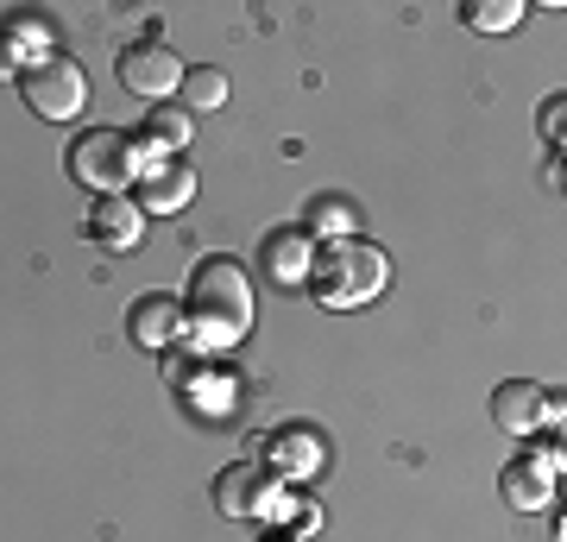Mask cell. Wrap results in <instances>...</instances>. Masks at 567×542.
Wrapping results in <instances>:
<instances>
[{
  "label": "cell",
  "mask_w": 567,
  "mask_h": 542,
  "mask_svg": "<svg viewBox=\"0 0 567 542\" xmlns=\"http://www.w3.org/2000/svg\"><path fill=\"white\" fill-rule=\"evenodd\" d=\"M140 215H183L189 196H196V171L183 158H140Z\"/></svg>",
  "instance_id": "obj_7"
},
{
  "label": "cell",
  "mask_w": 567,
  "mask_h": 542,
  "mask_svg": "<svg viewBox=\"0 0 567 542\" xmlns=\"http://www.w3.org/2000/svg\"><path fill=\"white\" fill-rule=\"evenodd\" d=\"M561 121H567V101L561 95L543 101V133H548V140H561Z\"/></svg>",
  "instance_id": "obj_20"
},
{
  "label": "cell",
  "mask_w": 567,
  "mask_h": 542,
  "mask_svg": "<svg viewBox=\"0 0 567 542\" xmlns=\"http://www.w3.org/2000/svg\"><path fill=\"white\" fill-rule=\"evenodd\" d=\"M126 335H133V347H145V354L177 347L183 341V303L177 297H140L126 309Z\"/></svg>",
  "instance_id": "obj_10"
},
{
  "label": "cell",
  "mask_w": 567,
  "mask_h": 542,
  "mask_svg": "<svg viewBox=\"0 0 567 542\" xmlns=\"http://www.w3.org/2000/svg\"><path fill=\"white\" fill-rule=\"evenodd\" d=\"M0 76H20V58L7 51V39H0Z\"/></svg>",
  "instance_id": "obj_22"
},
{
  "label": "cell",
  "mask_w": 567,
  "mask_h": 542,
  "mask_svg": "<svg viewBox=\"0 0 567 542\" xmlns=\"http://www.w3.org/2000/svg\"><path fill=\"white\" fill-rule=\"evenodd\" d=\"M309 265H316V234H303V227H278V234H265L259 272L278 284V290H303Z\"/></svg>",
  "instance_id": "obj_8"
},
{
  "label": "cell",
  "mask_w": 567,
  "mask_h": 542,
  "mask_svg": "<svg viewBox=\"0 0 567 542\" xmlns=\"http://www.w3.org/2000/svg\"><path fill=\"white\" fill-rule=\"evenodd\" d=\"M271 473L278 480H316L322 473V436L309 429V422H284L278 436H271Z\"/></svg>",
  "instance_id": "obj_13"
},
{
  "label": "cell",
  "mask_w": 567,
  "mask_h": 542,
  "mask_svg": "<svg viewBox=\"0 0 567 542\" xmlns=\"http://www.w3.org/2000/svg\"><path fill=\"white\" fill-rule=\"evenodd\" d=\"M303 234H316V241H347V234H360V215L341 196H316L303 208Z\"/></svg>",
  "instance_id": "obj_16"
},
{
  "label": "cell",
  "mask_w": 567,
  "mask_h": 542,
  "mask_svg": "<svg viewBox=\"0 0 567 542\" xmlns=\"http://www.w3.org/2000/svg\"><path fill=\"white\" fill-rule=\"evenodd\" d=\"M316 523H322V511H316V504H297V511H290V530H303V536L316 530Z\"/></svg>",
  "instance_id": "obj_21"
},
{
  "label": "cell",
  "mask_w": 567,
  "mask_h": 542,
  "mask_svg": "<svg viewBox=\"0 0 567 542\" xmlns=\"http://www.w3.org/2000/svg\"><path fill=\"white\" fill-rule=\"evenodd\" d=\"M20 95L39 121H76L82 108H89V76H82V63H70L58 51V58L20 70Z\"/></svg>",
  "instance_id": "obj_4"
},
{
  "label": "cell",
  "mask_w": 567,
  "mask_h": 542,
  "mask_svg": "<svg viewBox=\"0 0 567 542\" xmlns=\"http://www.w3.org/2000/svg\"><path fill=\"white\" fill-rule=\"evenodd\" d=\"M89 234H95V246H107V253H133L145 234V215L133 196H95L89 202Z\"/></svg>",
  "instance_id": "obj_12"
},
{
  "label": "cell",
  "mask_w": 567,
  "mask_h": 542,
  "mask_svg": "<svg viewBox=\"0 0 567 542\" xmlns=\"http://www.w3.org/2000/svg\"><path fill=\"white\" fill-rule=\"evenodd\" d=\"M70 177H76L82 190H95V196L133 190V177H140V145H133V133L95 126V133L70 140Z\"/></svg>",
  "instance_id": "obj_3"
},
{
  "label": "cell",
  "mask_w": 567,
  "mask_h": 542,
  "mask_svg": "<svg viewBox=\"0 0 567 542\" xmlns=\"http://www.w3.org/2000/svg\"><path fill=\"white\" fill-rule=\"evenodd\" d=\"M234 391H240V385L227 379V372H208V360L196 366V379L183 385L189 410H203V417H227V410H234Z\"/></svg>",
  "instance_id": "obj_17"
},
{
  "label": "cell",
  "mask_w": 567,
  "mask_h": 542,
  "mask_svg": "<svg viewBox=\"0 0 567 542\" xmlns=\"http://www.w3.org/2000/svg\"><path fill=\"white\" fill-rule=\"evenodd\" d=\"M391 265L385 253L360 234H347V241H322L316 246V265H309V297L322 303V309H360L385 290Z\"/></svg>",
  "instance_id": "obj_2"
},
{
  "label": "cell",
  "mask_w": 567,
  "mask_h": 542,
  "mask_svg": "<svg viewBox=\"0 0 567 542\" xmlns=\"http://www.w3.org/2000/svg\"><path fill=\"white\" fill-rule=\"evenodd\" d=\"M492 422H498L505 436H536L548 422V391L536 379H505L492 391Z\"/></svg>",
  "instance_id": "obj_9"
},
{
  "label": "cell",
  "mask_w": 567,
  "mask_h": 542,
  "mask_svg": "<svg viewBox=\"0 0 567 542\" xmlns=\"http://www.w3.org/2000/svg\"><path fill=\"white\" fill-rule=\"evenodd\" d=\"M189 133H196V114L177 108V101H158V108H145L133 145H140V158H177L183 145H189Z\"/></svg>",
  "instance_id": "obj_11"
},
{
  "label": "cell",
  "mask_w": 567,
  "mask_h": 542,
  "mask_svg": "<svg viewBox=\"0 0 567 542\" xmlns=\"http://www.w3.org/2000/svg\"><path fill=\"white\" fill-rule=\"evenodd\" d=\"M121 89L126 95H140L145 108H158V101H171V89H183V63L171 44L158 39H140L121 51Z\"/></svg>",
  "instance_id": "obj_6"
},
{
  "label": "cell",
  "mask_w": 567,
  "mask_h": 542,
  "mask_svg": "<svg viewBox=\"0 0 567 542\" xmlns=\"http://www.w3.org/2000/svg\"><path fill=\"white\" fill-rule=\"evenodd\" d=\"M183 335L203 354H227L252 335V278L240 259H203L189 272V303H183Z\"/></svg>",
  "instance_id": "obj_1"
},
{
  "label": "cell",
  "mask_w": 567,
  "mask_h": 542,
  "mask_svg": "<svg viewBox=\"0 0 567 542\" xmlns=\"http://www.w3.org/2000/svg\"><path fill=\"white\" fill-rule=\"evenodd\" d=\"M278 499H284V480L265 461H234L221 480H215V511H221V518H240V523L271 518Z\"/></svg>",
  "instance_id": "obj_5"
},
{
  "label": "cell",
  "mask_w": 567,
  "mask_h": 542,
  "mask_svg": "<svg viewBox=\"0 0 567 542\" xmlns=\"http://www.w3.org/2000/svg\"><path fill=\"white\" fill-rule=\"evenodd\" d=\"M498 485H505V499L517 504V511H543V504L555 499V480H548L543 467H529V461H511L505 473H498Z\"/></svg>",
  "instance_id": "obj_15"
},
{
  "label": "cell",
  "mask_w": 567,
  "mask_h": 542,
  "mask_svg": "<svg viewBox=\"0 0 567 542\" xmlns=\"http://www.w3.org/2000/svg\"><path fill=\"white\" fill-rule=\"evenodd\" d=\"M183 108H189V114H215V108H227V76L215 70V63L183 70Z\"/></svg>",
  "instance_id": "obj_18"
},
{
  "label": "cell",
  "mask_w": 567,
  "mask_h": 542,
  "mask_svg": "<svg viewBox=\"0 0 567 542\" xmlns=\"http://www.w3.org/2000/svg\"><path fill=\"white\" fill-rule=\"evenodd\" d=\"M461 20L473 32H511L524 20V0H461Z\"/></svg>",
  "instance_id": "obj_19"
},
{
  "label": "cell",
  "mask_w": 567,
  "mask_h": 542,
  "mask_svg": "<svg viewBox=\"0 0 567 542\" xmlns=\"http://www.w3.org/2000/svg\"><path fill=\"white\" fill-rule=\"evenodd\" d=\"M0 39H7V51L13 58H25V70L44 58H58V25L39 20V13H13V20L0 25Z\"/></svg>",
  "instance_id": "obj_14"
}]
</instances>
